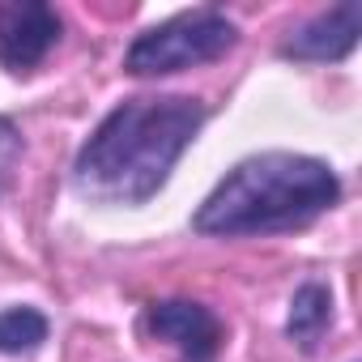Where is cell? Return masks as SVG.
<instances>
[{"label":"cell","instance_id":"obj_9","mask_svg":"<svg viewBox=\"0 0 362 362\" xmlns=\"http://www.w3.org/2000/svg\"><path fill=\"white\" fill-rule=\"evenodd\" d=\"M22 153H26L22 128H18L9 115H0V197L13 188V175H18V166H22Z\"/></svg>","mask_w":362,"mask_h":362},{"label":"cell","instance_id":"obj_7","mask_svg":"<svg viewBox=\"0 0 362 362\" xmlns=\"http://www.w3.org/2000/svg\"><path fill=\"white\" fill-rule=\"evenodd\" d=\"M332 328V294L320 281H303L290 298V315H286V337L303 349L315 354V345L324 341V332Z\"/></svg>","mask_w":362,"mask_h":362},{"label":"cell","instance_id":"obj_4","mask_svg":"<svg viewBox=\"0 0 362 362\" xmlns=\"http://www.w3.org/2000/svg\"><path fill=\"white\" fill-rule=\"evenodd\" d=\"M141 332L179 354V362H218L226 345V324L214 307L197 298H158L141 311Z\"/></svg>","mask_w":362,"mask_h":362},{"label":"cell","instance_id":"obj_3","mask_svg":"<svg viewBox=\"0 0 362 362\" xmlns=\"http://www.w3.org/2000/svg\"><path fill=\"white\" fill-rule=\"evenodd\" d=\"M239 43V26L205 5V9H188L175 13L158 26H149L145 35H136L124 52V73L132 77H170V73H188L201 64L222 60L226 52H235Z\"/></svg>","mask_w":362,"mask_h":362},{"label":"cell","instance_id":"obj_5","mask_svg":"<svg viewBox=\"0 0 362 362\" xmlns=\"http://www.w3.org/2000/svg\"><path fill=\"white\" fill-rule=\"evenodd\" d=\"M64 22L43 0H9L0 5V64L9 73H35L60 43Z\"/></svg>","mask_w":362,"mask_h":362},{"label":"cell","instance_id":"obj_1","mask_svg":"<svg viewBox=\"0 0 362 362\" xmlns=\"http://www.w3.org/2000/svg\"><path fill=\"white\" fill-rule=\"evenodd\" d=\"M209 111L188 94H136L115 103L73 158V188L94 205L153 201Z\"/></svg>","mask_w":362,"mask_h":362},{"label":"cell","instance_id":"obj_2","mask_svg":"<svg viewBox=\"0 0 362 362\" xmlns=\"http://www.w3.org/2000/svg\"><path fill=\"white\" fill-rule=\"evenodd\" d=\"M341 175L311 153L264 149L235 162L218 188L192 214V230L205 239H256L290 235L337 209Z\"/></svg>","mask_w":362,"mask_h":362},{"label":"cell","instance_id":"obj_8","mask_svg":"<svg viewBox=\"0 0 362 362\" xmlns=\"http://www.w3.org/2000/svg\"><path fill=\"white\" fill-rule=\"evenodd\" d=\"M47 332H52V324L39 307H5L0 311V354H9V358L35 354L47 341Z\"/></svg>","mask_w":362,"mask_h":362},{"label":"cell","instance_id":"obj_6","mask_svg":"<svg viewBox=\"0 0 362 362\" xmlns=\"http://www.w3.org/2000/svg\"><path fill=\"white\" fill-rule=\"evenodd\" d=\"M358 35H362V5L358 0H341V5L303 22L298 30H290L277 52L303 64H341L358 47Z\"/></svg>","mask_w":362,"mask_h":362}]
</instances>
